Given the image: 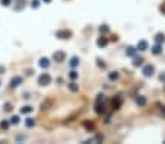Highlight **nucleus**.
Wrapping results in <instances>:
<instances>
[{
	"instance_id": "33",
	"label": "nucleus",
	"mask_w": 165,
	"mask_h": 144,
	"mask_svg": "<svg viewBox=\"0 0 165 144\" xmlns=\"http://www.w3.org/2000/svg\"><path fill=\"white\" fill-rule=\"evenodd\" d=\"M159 80H161V82H165V73L159 76Z\"/></svg>"
},
{
	"instance_id": "2",
	"label": "nucleus",
	"mask_w": 165,
	"mask_h": 144,
	"mask_svg": "<svg viewBox=\"0 0 165 144\" xmlns=\"http://www.w3.org/2000/svg\"><path fill=\"white\" fill-rule=\"evenodd\" d=\"M56 37L60 38V39H69L70 37H72V32H70L69 29H61V31L56 32Z\"/></svg>"
},
{
	"instance_id": "13",
	"label": "nucleus",
	"mask_w": 165,
	"mask_h": 144,
	"mask_svg": "<svg viewBox=\"0 0 165 144\" xmlns=\"http://www.w3.org/2000/svg\"><path fill=\"white\" fill-rule=\"evenodd\" d=\"M136 103H137L139 106H145V105H146V98H145V96H137Z\"/></svg>"
},
{
	"instance_id": "20",
	"label": "nucleus",
	"mask_w": 165,
	"mask_h": 144,
	"mask_svg": "<svg viewBox=\"0 0 165 144\" xmlns=\"http://www.w3.org/2000/svg\"><path fill=\"white\" fill-rule=\"evenodd\" d=\"M143 64V58H140V57H136L134 61H133V66L134 67H139V66H142Z\"/></svg>"
},
{
	"instance_id": "25",
	"label": "nucleus",
	"mask_w": 165,
	"mask_h": 144,
	"mask_svg": "<svg viewBox=\"0 0 165 144\" xmlns=\"http://www.w3.org/2000/svg\"><path fill=\"white\" fill-rule=\"evenodd\" d=\"M31 6H32V9H37V7L40 6V0H32V2H31Z\"/></svg>"
},
{
	"instance_id": "23",
	"label": "nucleus",
	"mask_w": 165,
	"mask_h": 144,
	"mask_svg": "<svg viewBox=\"0 0 165 144\" xmlns=\"http://www.w3.org/2000/svg\"><path fill=\"white\" fill-rule=\"evenodd\" d=\"M108 31H110V28H108L107 25H102V26L100 28V32H102V34H107Z\"/></svg>"
},
{
	"instance_id": "12",
	"label": "nucleus",
	"mask_w": 165,
	"mask_h": 144,
	"mask_svg": "<svg viewBox=\"0 0 165 144\" xmlns=\"http://www.w3.org/2000/svg\"><path fill=\"white\" fill-rule=\"evenodd\" d=\"M152 54H155V55H158V54H161V51H162V47H161V44H156V45H153L152 48Z\"/></svg>"
},
{
	"instance_id": "36",
	"label": "nucleus",
	"mask_w": 165,
	"mask_h": 144,
	"mask_svg": "<svg viewBox=\"0 0 165 144\" xmlns=\"http://www.w3.org/2000/svg\"><path fill=\"white\" fill-rule=\"evenodd\" d=\"M44 2H45V3H50V2H51V0H44Z\"/></svg>"
},
{
	"instance_id": "32",
	"label": "nucleus",
	"mask_w": 165,
	"mask_h": 144,
	"mask_svg": "<svg viewBox=\"0 0 165 144\" xmlns=\"http://www.w3.org/2000/svg\"><path fill=\"white\" fill-rule=\"evenodd\" d=\"M159 10H161V12H162V13L165 15V2H164V3H162V5L159 6Z\"/></svg>"
},
{
	"instance_id": "15",
	"label": "nucleus",
	"mask_w": 165,
	"mask_h": 144,
	"mask_svg": "<svg viewBox=\"0 0 165 144\" xmlns=\"http://www.w3.org/2000/svg\"><path fill=\"white\" fill-rule=\"evenodd\" d=\"M126 54H127L129 57H134V54H136V48H133V47H127Z\"/></svg>"
},
{
	"instance_id": "14",
	"label": "nucleus",
	"mask_w": 165,
	"mask_h": 144,
	"mask_svg": "<svg viewBox=\"0 0 165 144\" xmlns=\"http://www.w3.org/2000/svg\"><path fill=\"white\" fill-rule=\"evenodd\" d=\"M155 41H156V44H164V41H165V35L164 34H156L155 35Z\"/></svg>"
},
{
	"instance_id": "16",
	"label": "nucleus",
	"mask_w": 165,
	"mask_h": 144,
	"mask_svg": "<svg viewBox=\"0 0 165 144\" xmlns=\"http://www.w3.org/2000/svg\"><path fill=\"white\" fill-rule=\"evenodd\" d=\"M79 66V58L78 57H72L70 58V67H78Z\"/></svg>"
},
{
	"instance_id": "10",
	"label": "nucleus",
	"mask_w": 165,
	"mask_h": 144,
	"mask_svg": "<svg viewBox=\"0 0 165 144\" xmlns=\"http://www.w3.org/2000/svg\"><path fill=\"white\" fill-rule=\"evenodd\" d=\"M40 67H42V68H48V67H50V60H48V58H45V57L41 58V60H40Z\"/></svg>"
},
{
	"instance_id": "1",
	"label": "nucleus",
	"mask_w": 165,
	"mask_h": 144,
	"mask_svg": "<svg viewBox=\"0 0 165 144\" xmlns=\"http://www.w3.org/2000/svg\"><path fill=\"white\" fill-rule=\"evenodd\" d=\"M51 83V76L48 73H42L40 77H38V85L40 86H47Z\"/></svg>"
},
{
	"instance_id": "31",
	"label": "nucleus",
	"mask_w": 165,
	"mask_h": 144,
	"mask_svg": "<svg viewBox=\"0 0 165 144\" xmlns=\"http://www.w3.org/2000/svg\"><path fill=\"white\" fill-rule=\"evenodd\" d=\"M0 2H2L3 6H9V5L12 3V0H0Z\"/></svg>"
},
{
	"instance_id": "19",
	"label": "nucleus",
	"mask_w": 165,
	"mask_h": 144,
	"mask_svg": "<svg viewBox=\"0 0 165 144\" xmlns=\"http://www.w3.org/2000/svg\"><path fill=\"white\" fill-rule=\"evenodd\" d=\"M25 125L29 127V128L34 127V125H35V119H32V118H27V119H25Z\"/></svg>"
},
{
	"instance_id": "22",
	"label": "nucleus",
	"mask_w": 165,
	"mask_h": 144,
	"mask_svg": "<svg viewBox=\"0 0 165 144\" xmlns=\"http://www.w3.org/2000/svg\"><path fill=\"white\" fill-rule=\"evenodd\" d=\"M10 125V121H2L0 122V128H3V130H7Z\"/></svg>"
},
{
	"instance_id": "17",
	"label": "nucleus",
	"mask_w": 165,
	"mask_h": 144,
	"mask_svg": "<svg viewBox=\"0 0 165 144\" xmlns=\"http://www.w3.org/2000/svg\"><path fill=\"white\" fill-rule=\"evenodd\" d=\"M67 86H69V90H72V92H78V90H79V86H78V85H76L75 82L69 83Z\"/></svg>"
},
{
	"instance_id": "26",
	"label": "nucleus",
	"mask_w": 165,
	"mask_h": 144,
	"mask_svg": "<svg viewBox=\"0 0 165 144\" xmlns=\"http://www.w3.org/2000/svg\"><path fill=\"white\" fill-rule=\"evenodd\" d=\"M70 79H72V80H75V79H78V73H76V71L75 70H72V71H70Z\"/></svg>"
},
{
	"instance_id": "28",
	"label": "nucleus",
	"mask_w": 165,
	"mask_h": 144,
	"mask_svg": "<svg viewBox=\"0 0 165 144\" xmlns=\"http://www.w3.org/2000/svg\"><path fill=\"white\" fill-rule=\"evenodd\" d=\"M104 101H105V96H104L102 93H100L98 98H97V102H104Z\"/></svg>"
},
{
	"instance_id": "4",
	"label": "nucleus",
	"mask_w": 165,
	"mask_h": 144,
	"mask_svg": "<svg viewBox=\"0 0 165 144\" xmlns=\"http://www.w3.org/2000/svg\"><path fill=\"white\" fill-rule=\"evenodd\" d=\"M53 58H54V61H57V63H61V61H64V58H66V54H64L63 51H56V53L53 54Z\"/></svg>"
},
{
	"instance_id": "3",
	"label": "nucleus",
	"mask_w": 165,
	"mask_h": 144,
	"mask_svg": "<svg viewBox=\"0 0 165 144\" xmlns=\"http://www.w3.org/2000/svg\"><path fill=\"white\" fill-rule=\"evenodd\" d=\"M153 71H155V68H153V66H151V64H148V66H145L143 67V76L145 77H151L152 74H153Z\"/></svg>"
},
{
	"instance_id": "24",
	"label": "nucleus",
	"mask_w": 165,
	"mask_h": 144,
	"mask_svg": "<svg viewBox=\"0 0 165 144\" xmlns=\"http://www.w3.org/2000/svg\"><path fill=\"white\" fill-rule=\"evenodd\" d=\"M12 109H13L12 103H9V102H7V103H5V111H6V112H10Z\"/></svg>"
},
{
	"instance_id": "5",
	"label": "nucleus",
	"mask_w": 165,
	"mask_h": 144,
	"mask_svg": "<svg viewBox=\"0 0 165 144\" xmlns=\"http://www.w3.org/2000/svg\"><path fill=\"white\" fill-rule=\"evenodd\" d=\"M121 102H123V99L120 98V96H115V98L111 101L112 109H120V106H121Z\"/></svg>"
},
{
	"instance_id": "18",
	"label": "nucleus",
	"mask_w": 165,
	"mask_h": 144,
	"mask_svg": "<svg viewBox=\"0 0 165 144\" xmlns=\"http://www.w3.org/2000/svg\"><path fill=\"white\" fill-rule=\"evenodd\" d=\"M32 106H29V105H27V106H23V108H20V114H29V112H32Z\"/></svg>"
},
{
	"instance_id": "29",
	"label": "nucleus",
	"mask_w": 165,
	"mask_h": 144,
	"mask_svg": "<svg viewBox=\"0 0 165 144\" xmlns=\"http://www.w3.org/2000/svg\"><path fill=\"white\" fill-rule=\"evenodd\" d=\"M97 64H98L101 68H105V63H102V60H101V58H98V60H97Z\"/></svg>"
},
{
	"instance_id": "35",
	"label": "nucleus",
	"mask_w": 165,
	"mask_h": 144,
	"mask_svg": "<svg viewBox=\"0 0 165 144\" xmlns=\"http://www.w3.org/2000/svg\"><path fill=\"white\" fill-rule=\"evenodd\" d=\"M0 73H5V67L3 66H0Z\"/></svg>"
},
{
	"instance_id": "38",
	"label": "nucleus",
	"mask_w": 165,
	"mask_h": 144,
	"mask_svg": "<svg viewBox=\"0 0 165 144\" xmlns=\"http://www.w3.org/2000/svg\"><path fill=\"white\" fill-rule=\"evenodd\" d=\"M0 85H2V83H0Z\"/></svg>"
},
{
	"instance_id": "9",
	"label": "nucleus",
	"mask_w": 165,
	"mask_h": 144,
	"mask_svg": "<svg viewBox=\"0 0 165 144\" xmlns=\"http://www.w3.org/2000/svg\"><path fill=\"white\" fill-rule=\"evenodd\" d=\"M137 50H139V51H146V50H148V42H146V41H139Z\"/></svg>"
},
{
	"instance_id": "11",
	"label": "nucleus",
	"mask_w": 165,
	"mask_h": 144,
	"mask_svg": "<svg viewBox=\"0 0 165 144\" xmlns=\"http://www.w3.org/2000/svg\"><path fill=\"white\" fill-rule=\"evenodd\" d=\"M107 44H108V39L105 38V37H101V38H98V41H97V45L98 47H107Z\"/></svg>"
},
{
	"instance_id": "37",
	"label": "nucleus",
	"mask_w": 165,
	"mask_h": 144,
	"mask_svg": "<svg viewBox=\"0 0 165 144\" xmlns=\"http://www.w3.org/2000/svg\"><path fill=\"white\" fill-rule=\"evenodd\" d=\"M164 90H165V87H164Z\"/></svg>"
},
{
	"instance_id": "30",
	"label": "nucleus",
	"mask_w": 165,
	"mask_h": 144,
	"mask_svg": "<svg viewBox=\"0 0 165 144\" xmlns=\"http://www.w3.org/2000/svg\"><path fill=\"white\" fill-rule=\"evenodd\" d=\"M83 125H85L86 128H91V130L93 128V124H92V122H89V121H85V122H83Z\"/></svg>"
},
{
	"instance_id": "8",
	"label": "nucleus",
	"mask_w": 165,
	"mask_h": 144,
	"mask_svg": "<svg viewBox=\"0 0 165 144\" xmlns=\"http://www.w3.org/2000/svg\"><path fill=\"white\" fill-rule=\"evenodd\" d=\"M95 112L100 114V115H102V114L105 112V105H104V102H95Z\"/></svg>"
},
{
	"instance_id": "34",
	"label": "nucleus",
	"mask_w": 165,
	"mask_h": 144,
	"mask_svg": "<svg viewBox=\"0 0 165 144\" xmlns=\"http://www.w3.org/2000/svg\"><path fill=\"white\" fill-rule=\"evenodd\" d=\"M161 114H162V115H165V106H162V108H161Z\"/></svg>"
},
{
	"instance_id": "27",
	"label": "nucleus",
	"mask_w": 165,
	"mask_h": 144,
	"mask_svg": "<svg viewBox=\"0 0 165 144\" xmlns=\"http://www.w3.org/2000/svg\"><path fill=\"white\" fill-rule=\"evenodd\" d=\"M10 122H12V124H15V125H16V124H19V116H16V115H15V116H12Z\"/></svg>"
},
{
	"instance_id": "7",
	"label": "nucleus",
	"mask_w": 165,
	"mask_h": 144,
	"mask_svg": "<svg viewBox=\"0 0 165 144\" xmlns=\"http://www.w3.org/2000/svg\"><path fill=\"white\" fill-rule=\"evenodd\" d=\"M19 85H22V77H18V76H16V77H13V79L9 82V86H10L12 89L18 87Z\"/></svg>"
},
{
	"instance_id": "6",
	"label": "nucleus",
	"mask_w": 165,
	"mask_h": 144,
	"mask_svg": "<svg viewBox=\"0 0 165 144\" xmlns=\"http://www.w3.org/2000/svg\"><path fill=\"white\" fill-rule=\"evenodd\" d=\"M53 105H54V101H53V99H47V101H44V102L41 103V109H42V111H48Z\"/></svg>"
},
{
	"instance_id": "21",
	"label": "nucleus",
	"mask_w": 165,
	"mask_h": 144,
	"mask_svg": "<svg viewBox=\"0 0 165 144\" xmlns=\"http://www.w3.org/2000/svg\"><path fill=\"white\" fill-rule=\"evenodd\" d=\"M108 77H110V80H117L119 79V73H117V71H111L108 74Z\"/></svg>"
}]
</instances>
